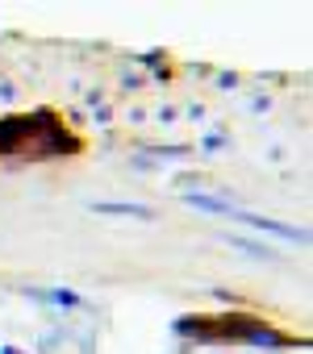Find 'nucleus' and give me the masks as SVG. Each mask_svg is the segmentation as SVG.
<instances>
[{
	"label": "nucleus",
	"mask_w": 313,
	"mask_h": 354,
	"mask_svg": "<svg viewBox=\"0 0 313 354\" xmlns=\"http://www.w3.org/2000/svg\"><path fill=\"white\" fill-rule=\"evenodd\" d=\"M193 209H201V213H217V217H230L234 213V201H226V196H205V192H188L184 196Z\"/></svg>",
	"instance_id": "obj_5"
},
{
	"label": "nucleus",
	"mask_w": 313,
	"mask_h": 354,
	"mask_svg": "<svg viewBox=\"0 0 313 354\" xmlns=\"http://www.w3.org/2000/svg\"><path fill=\"white\" fill-rule=\"evenodd\" d=\"M51 300H55V304H67V308H71V304H80V296H75V292H51Z\"/></svg>",
	"instance_id": "obj_8"
},
{
	"label": "nucleus",
	"mask_w": 313,
	"mask_h": 354,
	"mask_svg": "<svg viewBox=\"0 0 313 354\" xmlns=\"http://www.w3.org/2000/svg\"><path fill=\"white\" fill-rule=\"evenodd\" d=\"M55 125V113L51 109H38V113H17V117H0V154H26L42 129Z\"/></svg>",
	"instance_id": "obj_1"
},
{
	"label": "nucleus",
	"mask_w": 313,
	"mask_h": 354,
	"mask_svg": "<svg viewBox=\"0 0 313 354\" xmlns=\"http://www.w3.org/2000/svg\"><path fill=\"white\" fill-rule=\"evenodd\" d=\"M0 354H26V350H17V346H5V350H0Z\"/></svg>",
	"instance_id": "obj_9"
},
{
	"label": "nucleus",
	"mask_w": 313,
	"mask_h": 354,
	"mask_svg": "<svg viewBox=\"0 0 313 354\" xmlns=\"http://www.w3.org/2000/svg\"><path fill=\"white\" fill-rule=\"evenodd\" d=\"M30 158H67V154H80V138L63 129V121H55L51 129L38 133V142L26 150Z\"/></svg>",
	"instance_id": "obj_2"
},
{
	"label": "nucleus",
	"mask_w": 313,
	"mask_h": 354,
	"mask_svg": "<svg viewBox=\"0 0 313 354\" xmlns=\"http://www.w3.org/2000/svg\"><path fill=\"white\" fill-rule=\"evenodd\" d=\"M247 342L251 346H267V350H284V346H292V337H284V333H276L267 321H259L251 333H247Z\"/></svg>",
	"instance_id": "obj_6"
},
{
	"label": "nucleus",
	"mask_w": 313,
	"mask_h": 354,
	"mask_svg": "<svg viewBox=\"0 0 313 354\" xmlns=\"http://www.w3.org/2000/svg\"><path fill=\"white\" fill-rule=\"evenodd\" d=\"M230 246H238V250H247L251 259H276V250H267V246H259V242H247V238H226Z\"/></svg>",
	"instance_id": "obj_7"
},
{
	"label": "nucleus",
	"mask_w": 313,
	"mask_h": 354,
	"mask_svg": "<svg viewBox=\"0 0 313 354\" xmlns=\"http://www.w3.org/2000/svg\"><path fill=\"white\" fill-rule=\"evenodd\" d=\"M230 221H242V225H251V230H259V234H276V238L296 242V246H305V242H309V234H305V230L284 225V221H271V217H259V213H242V209H234V213H230Z\"/></svg>",
	"instance_id": "obj_3"
},
{
	"label": "nucleus",
	"mask_w": 313,
	"mask_h": 354,
	"mask_svg": "<svg viewBox=\"0 0 313 354\" xmlns=\"http://www.w3.org/2000/svg\"><path fill=\"white\" fill-rule=\"evenodd\" d=\"M92 213L105 217H134V221H154L150 205H134V201H92Z\"/></svg>",
	"instance_id": "obj_4"
}]
</instances>
